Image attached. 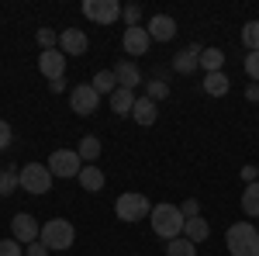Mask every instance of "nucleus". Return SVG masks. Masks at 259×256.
Returning a JSON list of instances; mask_svg holds the SVG:
<instances>
[{
	"mask_svg": "<svg viewBox=\"0 0 259 256\" xmlns=\"http://www.w3.org/2000/svg\"><path fill=\"white\" fill-rule=\"evenodd\" d=\"M200 66H204V73H221V66H225V52L221 49H200Z\"/></svg>",
	"mask_w": 259,
	"mask_h": 256,
	"instance_id": "obj_23",
	"label": "nucleus"
},
{
	"mask_svg": "<svg viewBox=\"0 0 259 256\" xmlns=\"http://www.w3.org/2000/svg\"><path fill=\"white\" fill-rule=\"evenodd\" d=\"M245 97H249V100H259V83H249V87H245Z\"/></svg>",
	"mask_w": 259,
	"mask_h": 256,
	"instance_id": "obj_37",
	"label": "nucleus"
},
{
	"mask_svg": "<svg viewBox=\"0 0 259 256\" xmlns=\"http://www.w3.org/2000/svg\"><path fill=\"white\" fill-rule=\"evenodd\" d=\"M149 39L152 42H173L177 35V21L169 18V14H156V18H149Z\"/></svg>",
	"mask_w": 259,
	"mask_h": 256,
	"instance_id": "obj_14",
	"label": "nucleus"
},
{
	"mask_svg": "<svg viewBox=\"0 0 259 256\" xmlns=\"http://www.w3.org/2000/svg\"><path fill=\"white\" fill-rule=\"evenodd\" d=\"M24 256H49V249L41 246V239H38V242H28L24 246Z\"/></svg>",
	"mask_w": 259,
	"mask_h": 256,
	"instance_id": "obj_35",
	"label": "nucleus"
},
{
	"mask_svg": "<svg viewBox=\"0 0 259 256\" xmlns=\"http://www.w3.org/2000/svg\"><path fill=\"white\" fill-rule=\"evenodd\" d=\"M41 246L52 253V249H73V242H76V229H73V222H66V218H49L45 225H41Z\"/></svg>",
	"mask_w": 259,
	"mask_h": 256,
	"instance_id": "obj_3",
	"label": "nucleus"
},
{
	"mask_svg": "<svg viewBox=\"0 0 259 256\" xmlns=\"http://www.w3.org/2000/svg\"><path fill=\"white\" fill-rule=\"evenodd\" d=\"M87 49H90V39L83 35L80 28H66L59 35V52L62 56H87Z\"/></svg>",
	"mask_w": 259,
	"mask_h": 256,
	"instance_id": "obj_12",
	"label": "nucleus"
},
{
	"mask_svg": "<svg viewBox=\"0 0 259 256\" xmlns=\"http://www.w3.org/2000/svg\"><path fill=\"white\" fill-rule=\"evenodd\" d=\"M38 236H41L38 222L28 215V211H21V215L11 218V239H18L21 246H28V242H38Z\"/></svg>",
	"mask_w": 259,
	"mask_h": 256,
	"instance_id": "obj_9",
	"label": "nucleus"
},
{
	"mask_svg": "<svg viewBox=\"0 0 259 256\" xmlns=\"http://www.w3.org/2000/svg\"><path fill=\"white\" fill-rule=\"evenodd\" d=\"M38 73L49 80V83H52V80H62V73H66V56H62L59 49L41 52L38 56Z\"/></svg>",
	"mask_w": 259,
	"mask_h": 256,
	"instance_id": "obj_11",
	"label": "nucleus"
},
{
	"mask_svg": "<svg viewBox=\"0 0 259 256\" xmlns=\"http://www.w3.org/2000/svg\"><path fill=\"white\" fill-rule=\"evenodd\" d=\"M242 211L249 218H259V180L256 184H245V191H242Z\"/></svg>",
	"mask_w": 259,
	"mask_h": 256,
	"instance_id": "obj_21",
	"label": "nucleus"
},
{
	"mask_svg": "<svg viewBox=\"0 0 259 256\" xmlns=\"http://www.w3.org/2000/svg\"><path fill=\"white\" fill-rule=\"evenodd\" d=\"M166 256H197V246L190 242V239H169L166 242Z\"/></svg>",
	"mask_w": 259,
	"mask_h": 256,
	"instance_id": "obj_25",
	"label": "nucleus"
},
{
	"mask_svg": "<svg viewBox=\"0 0 259 256\" xmlns=\"http://www.w3.org/2000/svg\"><path fill=\"white\" fill-rule=\"evenodd\" d=\"M245 77L252 80V83H259V52H249L245 56Z\"/></svg>",
	"mask_w": 259,
	"mask_h": 256,
	"instance_id": "obj_32",
	"label": "nucleus"
},
{
	"mask_svg": "<svg viewBox=\"0 0 259 256\" xmlns=\"http://www.w3.org/2000/svg\"><path fill=\"white\" fill-rule=\"evenodd\" d=\"M242 177H245V184H256L259 180V166H242Z\"/></svg>",
	"mask_w": 259,
	"mask_h": 256,
	"instance_id": "obj_36",
	"label": "nucleus"
},
{
	"mask_svg": "<svg viewBox=\"0 0 259 256\" xmlns=\"http://www.w3.org/2000/svg\"><path fill=\"white\" fill-rule=\"evenodd\" d=\"M114 215L121 222H142V218L152 215V208H149V197L139 194V191H124V194L114 201Z\"/></svg>",
	"mask_w": 259,
	"mask_h": 256,
	"instance_id": "obj_5",
	"label": "nucleus"
},
{
	"mask_svg": "<svg viewBox=\"0 0 259 256\" xmlns=\"http://www.w3.org/2000/svg\"><path fill=\"white\" fill-rule=\"evenodd\" d=\"M94 90H97L100 97H104V94L111 97V94L118 90V77H114V69H100V73H94Z\"/></svg>",
	"mask_w": 259,
	"mask_h": 256,
	"instance_id": "obj_22",
	"label": "nucleus"
},
{
	"mask_svg": "<svg viewBox=\"0 0 259 256\" xmlns=\"http://www.w3.org/2000/svg\"><path fill=\"white\" fill-rule=\"evenodd\" d=\"M149 31L145 28H124V35H121V49H124V56H145L149 52Z\"/></svg>",
	"mask_w": 259,
	"mask_h": 256,
	"instance_id": "obj_10",
	"label": "nucleus"
},
{
	"mask_svg": "<svg viewBox=\"0 0 259 256\" xmlns=\"http://www.w3.org/2000/svg\"><path fill=\"white\" fill-rule=\"evenodd\" d=\"M83 14L94 24H114L121 18V4L118 0H83Z\"/></svg>",
	"mask_w": 259,
	"mask_h": 256,
	"instance_id": "obj_8",
	"label": "nucleus"
},
{
	"mask_svg": "<svg viewBox=\"0 0 259 256\" xmlns=\"http://www.w3.org/2000/svg\"><path fill=\"white\" fill-rule=\"evenodd\" d=\"M135 90H124V87H118L114 94H111V111L118 115V118H128L132 115V107H135Z\"/></svg>",
	"mask_w": 259,
	"mask_h": 256,
	"instance_id": "obj_18",
	"label": "nucleus"
},
{
	"mask_svg": "<svg viewBox=\"0 0 259 256\" xmlns=\"http://www.w3.org/2000/svg\"><path fill=\"white\" fill-rule=\"evenodd\" d=\"M228 253L232 256H259V229L252 222H235L232 229H228Z\"/></svg>",
	"mask_w": 259,
	"mask_h": 256,
	"instance_id": "obj_2",
	"label": "nucleus"
},
{
	"mask_svg": "<svg viewBox=\"0 0 259 256\" xmlns=\"http://www.w3.org/2000/svg\"><path fill=\"white\" fill-rule=\"evenodd\" d=\"M11 142H14V132H11V125H7V121L0 118V153H4Z\"/></svg>",
	"mask_w": 259,
	"mask_h": 256,
	"instance_id": "obj_34",
	"label": "nucleus"
},
{
	"mask_svg": "<svg viewBox=\"0 0 259 256\" xmlns=\"http://www.w3.org/2000/svg\"><path fill=\"white\" fill-rule=\"evenodd\" d=\"M180 211H183V218H197V215H200V204H197V197H187V201L180 204Z\"/></svg>",
	"mask_w": 259,
	"mask_h": 256,
	"instance_id": "obj_33",
	"label": "nucleus"
},
{
	"mask_svg": "<svg viewBox=\"0 0 259 256\" xmlns=\"http://www.w3.org/2000/svg\"><path fill=\"white\" fill-rule=\"evenodd\" d=\"M149 222H152V232L159 239H166V242H169V239H180L183 236V225H187L180 204H156L152 215H149Z\"/></svg>",
	"mask_w": 259,
	"mask_h": 256,
	"instance_id": "obj_1",
	"label": "nucleus"
},
{
	"mask_svg": "<svg viewBox=\"0 0 259 256\" xmlns=\"http://www.w3.org/2000/svg\"><path fill=\"white\" fill-rule=\"evenodd\" d=\"M114 77H118V87H124V90H135V87L142 83V69H139L132 59H124V62H118V66H114Z\"/></svg>",
	"mask_w": 259,
	"mask_h": 256,
	"instance_id": "obj_16",
	"label": "nucleus"
},
{
	"mask_svg": "<svg viewBox=\"0 0 259 256\" xmlns=\"http://www.w3.org/2000/svg\"><path fill=\"white\" fill-rule=\"evenodd\" d=\"M207 236H211V225L204 222V215H197V218H187V225H183V239H190V242L197 246V242H204Z\"/></svg>",
	"mask_w": 259,
	"mask_h": 256,
	"instance_id": "obj_19",
	"label": "nucleus"
},
{
	"mask_svg": "<svg viewBox=\"0 0 259 256\" xmlns=\"http://www.w3.org/2000/svg\"><path fill=\"white\" fill-rule=\"evenodd\" d=\"M173 69H177L180 77H190V73H197V69H200V49H197V45H187V49H180L177 56H173Z\"/></svg>",
	"mask_w": 259,
	"mask_h": 256,
	"instance_id": "obj_13",
	"label": "nucleus"
},
{
	"mask_svg": "<svg viewBox=\"0 0 259 256\" xmlns=\"http://www.w3.org/2000/svg\"><path fill=\"white\" fill-rule=\"evenodd\" d=\"M52 170L45 166V163H28V166H21V191L24 194H35V197H41V194H49L52 191Z\"/></svg>",
	"mask_w": 259,
	"mask_h": 256,
	"instance_id": "obj_4",
	"label": "nucleus"
},
{
	"mask_svg": "<svg viewBox=\"0 0 259 256\" xmlns=\"http://www.w3.org/2000/svg\"><path fill=\"white\" fill-rule=\"evenodd\" d=\"M228 87H232V80L225 77V73H204V94L207 97H225Z\"/></svg>",
	"mask_w": 259,
	"mask_h": 256,
	"instance_id": "obj_20",
	"label": "nucleus"
},
{
	"mask_svg": "<svg viewBox=\"0 0 259 256\" xmlns=\"http://www.w3.org/2000/svg\"><path fill=\"white\" fill-rule=\"evenodd\" d=\"M121 18H124V24H128V28H139L142 7H139V4H124V7H121Z\"/></svg>",
	"mask_w": 259,
	"mask_h": 256,
	"instance_id": "obj_29",
	"label": "nucleus"
},
{
	"mask_svg": "<svg viewBox=\"0 0 259 256\" xmlns=\"http://www.w3.org/2000/svg\"><path fill=\"white\" fill-rule=\"evenodd\" d=\"M0 256H24V246L18 239H0Z\"/></svg>",
	"mask_w": 259,
	"mask_h": 256,
	"instance_id": "obj_31",
	"label": "nucleus"
},
{
	"mask_svg": "<svg viewBox=\"0 0 259 256\" xmlns=\"http://www.w3.org/2000/svg\"><path fill=\"white\" fill-rule=\"evenodd\" d=\"M38 45H41V52H49V49H59V35H56L52 28H38Z\"/></svg>",
	"mask_w": 259,
	"mask_h": 256,
	"instance_id": "obj_30",
	"label": "nucleus"
},
{
	"mask_svg": "<svg viewBox=\"0 0 259 256\" xmlns=\"http://www.w3.org/2000/svg\"><path fill=\"white\" fill-rule=\"evenodd\" d=\"M76 153H80L83 163H97V156H100V138H97V135H83Z\"/></svg>",
	"mask_w": 259,
	"mask_h": 256,
	"instance_id": "obj_24",
	"label": "nucleus"
},
{
	"mask_svg": "<svg viewBox=\"0 0 259 256\" xmlns=\"http://www.w3.org/2000/svg\"><path fill=\"white\" fill-rule=\"evenodd\" d=\"M69 107H73L80 118L94 115V111L100 107V94L94 90V83H76V87L69 90Z\"/></svg>",
	"mask_w": 259,
	"mask_h": 256,
	"instance_id": "obj_7",
	"label": "nucleus"
},
{
	"mask_svg": "<svg viewBox=\"0 0 259 256\" xmlns=\"http://www.w3.org/2000/svg\"><path fill=\"white\" fill-rule=\"evenodd\" d=\"M49 170H52V177H59V180H73V177H80V170L87 166L80 159V153L76 149H56L52 156H49V163H45Z\"/></svg>",
	"mask_w": 259,
	"mask_h": 256,
	"instance_id": "obj_6",
	"label": "nucleus"
},
{
	"mask_svg": "<svg viewBox=\"0 0 259 256\" xmlns=\"http://www.w3.org/2000/svg\"><path fill=\"white\" fill-rule=\"evenodd\" d=\"M132 118L139 121V125H156V118H159V104L156 100H149V97H139L135 100V107H132Z\"/></svg>",
	"mask_w": 259,
	"mask_h": 256,
	"instance_id": "obj_17",
	"label": "nucleus"
},
{
	"mask_svg": "<svg viewBox=\"0 0 259 256\" xmlns=\"http://www.w3.org/2000/svg\"><path fill=\"white\" fill-rule=\"evenodd\" d=\"M145 97L156 100V104H159V100H166V97H169V83H166V80H152V83H149V94H145Z\"/></svg>",
	"mask_w": 259,
	"mask_h": 256,
	"instance_id": "obj_28",
	"label": "nucleus"
},
{
	"mask_svg": "<svg viewBox=\"0 0 259 256\" xmlns=\"http://www.w3.org/2000/svg\"><path fill=\"white\" fill-rule=\"evenodd\" d=\"M242 42H245L249 52H259V21H245V28H242Z\"/></svg>",
	"mask_w": 259,
	"mask_h": 256,
	"instance_id": "obj_27",
	"label": "nucleus"
},
{
	"mask_svg": "<svg viewBox=\"0 0 259 256\" xmlns=\"http://www.w3.org/2000/svg\"><path fill=\"white\" fill-rule=\"evenodd\" d=\"M21 187V170H0V197L14 194Z\"/></svg>",
	"mask_w": 259,
	"mask_h": 256,
	"instance_id": "obj_26",
	"label": "nucleus"
},
{
	"mask_svg": "<svg viewBox=\"0 0 259 256\" xmlns=\"http://www.w3.org/2000/svg\"><path fill=\"white\" fill-rule=\"evenodd\" d=\"M76 180H80V187L87 191V194H97V191H104V184H107L104 170H100V166H94V163H87Z\"/></svg>",
	"mask_w": 259,
	"mask_h": 256,
	"instance_id": "obj_15",
	"label": "nucleus"
}]
</instances>
